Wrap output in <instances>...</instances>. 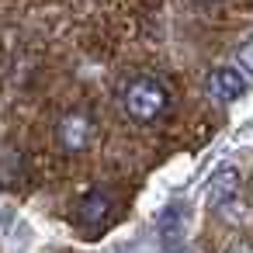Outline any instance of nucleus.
Wrapping results in <instances>:
<instances>
[{
	"mask_svg": "<svg viewBox=\"0 0 253 253\" xmlns=\"http://www.w3.org/2000/svg\"><path fill=\"white\" fill-rule=\"evenodd\" d=\"M122 104H125V115H128L132 122L149 125V122H156V118L167 111L170 94H167V87H163L156 77H135V80L125 84Z\"/></svg>",
	"mask_w": 253,
	"mask_h": 253,
	"instance_id": "obj_1",
	"label": "nucleus"
},
{
	"mask_svg": "<svg viewBox=\"0 0 253 253\" xmlns=\"http://www.w3.org/2000/svg\"><path fill=\"white\" fill-rule=\"evenodd\" d=\"M90 139H94V118H90V111H84V108H66V111L56 118V142H59L66 153L87 149Z\"/></svg>",
	"mask_w": 253,
	"mask_h": 253,
	"instance_id": "obj_2",
	"label": "nucleus"
},
{
	"mask_svg": "<svg viewBox=\"0 0 253 253\" xmlns=\"http://www.w3.org/2000/svg\"><path fill=\"white\" fill-rule=\"evenodd\" d=\"M208 97L211 101H218V104H229V101H236L239 94H243V87H246V80L236 73V70H225V66H218V70H211L208 73Z\"/></svg>",
	"mask_w": 253,
	"mask_h": 253,
	"instance_id": "obj_3",
	"label": "nucleus"
},
{
	"mask_svg": "<svg viewBox=\"0 0 253 253\" xmlns=\"http://www.w3.org/2000/svg\"><path fill=\"white\" fill-rule=\"evenodd\" d=\"M180 211H184L180 205H170L163 211V218H160V236H163V246L170 253H177L184 246V218H180Z\"/></svg>",
	"mask_w": 253,
	"mask_h": 253,
	"instance_id": "obj_4",
	"label": "nucleus"
},
{
	"mask_svg": "<svg viewBox=\"0 0 253 253\" xmlns=\"http://www.w3.org/2000/svg\"><path fill=\"white\" fill-rule=\"evenodd\" d=\"M108 211H111V201H108V194H101V191H87V194L80 198V205H77V218H80V222H104Z\"/></svg>",
	"mask_w": 253,
	"mask_h": 253,
	"instance_id": "obj_5",
	"label": "nucleus"
},
{
	"mask_svg": "<svg viewBox=\"0 0 253 253\" xmlns=\"http://www.w3.org/2000/svg\"><path fill=\"white\" fill-rule=\"evenodd\" d=\"M236 194H239V173H236V170H222V173L211 180V201H215L218 208H225Z\"/></svg>",
	"mask_w": 253,
	"mask_h": 253,
	"instance_id": "obj_6",
	"label": "nucleus"
},
{
	"mask_svg": "<svg viewBox=\"0 0 253 253\" xmlns=\"http://www.w3.org/2000/svg\"><path fill=\"white\" fill-rule=\"evenodd\" d=\"M236 59H239V70L246 73V77H253V35L239 45V52H236Z\"/></svg>",
	"mask_w": 253,
	"mask_h": 253,
	"instance_id": "obj_7",
	"label": "nucleus"
},
{
	"mask_svg": "<svg viewBox=\"0 0 253 253\" xmlns=\"http://www.w3.org/2000/svg\"><path fill=\"white\" fill-rule=\"evenodd\" d=\"M250 194H253V170H250Z\"/></svg>",
	"mask_w": 253,
	"mask_h": 253,
	"instance_id": "obj_8",
	"label": "nucleus"
}]
</instances>
